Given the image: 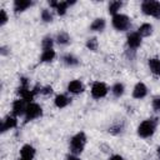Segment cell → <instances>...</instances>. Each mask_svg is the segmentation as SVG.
Wrapping results in <instances>:
<instances>
[{"label":"cell","mask_w":160,"mask_h":160,"mask_svg":"<svg viewBox=\"0 0 160 160\" xmlns=\"http://www.w3.org/2000/svg\"><path fill=\"white\" fill-rule=\"evenodd\" d=\"M56 40H58V42H59V44L65 45V44H68V42H69L70 38H69V35H68L66 32H60V34H58Z\"/></svg>","instance_id":"obj_22"},{"label":"cell","mask_w":160,"mask_h":160,"mask_svg":"<svg viewBox=\"0 0 160 160\" xmlns=\"http://www.w3.org/2000/svg\"><path fill=\"white\" fill-rule=\"evenodd\" d=\"M112 25L115 29H118L120 31L128 30L130 26V19L124 14H116L112 18Z\"/></svg>","instance_id":"obj_4"},{"label":"cell","mask_w":160,"mask_h":160,"mask_svg":"<svg viewBox=\"0 0 160 160\" xmlns=\"http://www.w3.org/2000/svg\"><path fill=\"white\" fill-rule=\"evenodd\" d=\"M41 92L45 94V95H48V94H51V92H52V89H51L50 86H46L44 90H41Z\"/></svg>","instance_id":"obj_29"},{"label":"cell","mask_w":160,"mask_h":160,"mask_svg":"<svg viewBox=\"0 0 160 160\" xmlns=\"http://www.w3.org/2000/svg\"><path fill=\"white\" fill-rule=\"evenodd\" d=\"M41 114H42V110H41L40 105L34 104V102H30L26 106V110H25V122L41 116Z\"/></svg>","instance_id":"obj_5"},{"label":"cell","mask_w":160,"mask_h":160,"mask_svg":"<svg viewBox=\"0 0 160 160\" xmlns=\"http://www.w3.org/2000/svg\"><path fill=\"white\" fill-rule=\"evenodd\" d=\"M86 144V136L84 132H78L75 136L70 140V149L74 154H80L84 150V146Z\"/></svg>","instance_id":"obj_3"},{"label":"cell","mask_w":160,"mask_h":160,"mask_svg":"<svg viewBox=\"0 0 160 160\" xmlns=\"http://www.w3.org/2000/svg\"><path fill=\"white\" fill-rule=\"evenodd\" d=\"M120 8H121V2H120V1H112V2L109 5V12L116 15V12L120 10Z\"/></svg>","instance_id":"obj_21"},{"label":"cell","mask_w":160,"mask_h":160,"mask_svg":"<svg viewBox=\"0 0 160 160\" xmlns=\"http://www.w3.org/2000/svg\"><path fill=\"white\" fill-rule=\"evenodd\" d=\"M31 5V1H26V0H16L14 2V10L15 11H24L25 9H28Z\"/></svg>","instance_id":"obj_14"},{"label":"cell","mask_w":160,"mask_h":160,"mask_svg":"<svg viewBox=\"0 0 160 160\" xmlns=\"http://www.w3.org/2000/svg\"><path fill=\"white\" fill-rule=\"evenodd\" d=\"M64 61H65V64H68V65H70V66H74V65H78V64H79L78 59L74 58L72 55H65V56H64Z\"/></svg>","instance_id":"obj_23"},{"label":"cell","mask_w":160,"mask_h":160,"mask_svg":"<svg viewBox=\"0 0 160 160\" xmlns=\"http://www.w3.org/2000/svg\"><path fill=\"white\" fill-rule=\"evenodd\" d=\"M158 156H159V158H160V146H159V148H158Z\"/></svg>","instance_id":"obj_32"},{"label":"cell","mask_w":160,"mask_h":160,"mask_svg":"<svg viewBox=\"0 0 160 160\" xmlns=\"http://www.w3.org/2000/svg\"><path fill=\"white\" fill-rule=\"evenodd\" d=\"M16 124H18V121H16V119H15V118L8 116V118L2 121L1 131H6V130H9V129H11V128H15V126H16Z\"/></svg>","instance_id":"obj_12"},{"label":"cell","mask_w":160,"mask_h":160,"mask_svg":"<svg viewBox=\"0 0 160 160\" xmlns=\"http://www.w3.org/2000/svg\"><path fill=\"white\" fill-rule=\"evenodd\" d=\"M109 160H124V159H122L120 155H112V156H111Z\"/></svg>","instance_id":"obj_30"},{"label":"cell","mask_w":160,"mask_h":160,"mask_svg":"<svg viewBox=\"0 0 160 160\" xmlns=\"http://www.w3.org/2000/svg\"><path fill=\"white\" fill-rule=\"evenodd\" d=\"M41 19H42L44 21L49 22V21L52 20V15H51V12H50L48 9H44V10L41 11Z\"/></svg>","instance_id":"obj_25"},{"label":"cell","mask_w":160,"mask_h":160,"mask_svg":"<svg viewBox=\"0 0 160 160\" xmlns=\"http://www.w3.org/2000/svg\"><path fill=\"white\" fill-rule=\"evenodd\" d=\"M86 46H88L90 50L96 51V49H98V40H96V38H91V39H89L88 42H86Z\"/></svg>","instance_id":"obj_24"},{"label":"cell","mask_w":160,"mask_h":160,"mask_svg":"<svg viewBox=\"0 0 160 160\" xmlns=\"http://www.w3.org/2000/svg\"><path fill=\"white\" fill-rule=\"evenodd\" d=\"M149 66L152 74L160 75V60L159 59H150L149 60Z\"/></svg>","instance_id":"obj_15"},{"label":"cell","mask_w":160,"mask_h":160,"mask_svg":"<svg viewBox=\"0 0 160 160\" xmlns=\"http://www.w3.org/2000/svg\"><path fill=\"white\" fill-rule=\"evenodd\" d=\"M146 94H148V89H146L145 84L138 82V84L135 85L134 90H132V96H134L135 99H142Z\"/></svg>","instance_id":"obj_7"},{"label":"cell","mask_w":160,"mask_h":160,"mask_svg":"<svg viewBox=\"0 0 160 160\" xmlns=\"http://www.w3.org/2000/svg\"><path fill=\"white\" fill-rule=\"evenodd\" d=\"M69 99L65 96V95H58L56 98H55V105L58 106V108H65L68 104H69Z\"/></svg>","instance_id":"obj_18"},{"label":"cell","mask_w":160,"mask_h":160,"mask_svg":"<svg viewBox=\"0 0 160 160\" xmlns=\"http://www.w3.org/2000/svg\"><path fill=\"white\" fill-rule=\"evenodd\" d=\"M19 160H29V159H24V158H20Z\"/></svg>","instance_id":"obj_33"},{"label":"cell","mask_w":160,"mask_h":160,"mask_svg":"<svg viewBox=\"0 0 160 160\" xmlns=\"http://www.w3.org/2000/svg\"><path fill=\"white\" fill-rule=\"evenodd\" d=\"M68 90L72 94H79L82 91V84L79 81V80H72L69 82L68 85Z\"/></svg>","instance_id":"obj_11"},{"label":"cell","mask_w":160,"mask_h":160,"mask_svg":"<svg viewBox=\"0 0 160 160\" xmlns=\"http://www.w3.org/2000/svg\"><path fill=\"white\" fill-rule=\"evenodd\" d=\"M0 15H1V18H0V25H4L8 21V15H6L5 10H1L0 11Z\"/></svg>","instance_id":"obj_27"},{"label":"cell","mask_w":160,"mask_h":160,"mask_svg":"<svg viewBox=\"0 0 160 160\" xmlns=\"http://www.w3.org/2000/svg\"><path fill=\"white\" fill-rule=\"evenodd\" d=\"M52 46V39L51 38H44V40H42V49L44 50H48V49H52L51 48Z\"/></svg>","instance_id":"obj_26"},{"label":"cell","mask_w":160,"mask_h":160,"mask_svg":"<svg viewBox=\"0 0 160 160\" xmlns=\"http://www.w3.org/2000/svg\"><path fill=\"white\" fill-rule=\"evenodd\" d=\"M20 154H21V158L31 160L34 158V155H35V149L31 145H24L21 148V150H20Z\"/></svg>","instance_id":"obj_10"},{"label":"cell","mask_w":160,"mask_h":160,"mask_svg":"<svg viewBox=\"0 0 160 160\" xmlns=\"http://www.w3.org/2000/svg\"><path fill=\"white\" fill-rule=\"evenodd\" d=\"M112 94L115 95V96H121L122 94H124V85L122 84H120V82H116L114 86H112Z\"/></svg>","instance_id":"obj_20"},{"label":"cell","mask_w":160,"mask_h":160,"mask_svg":"<svg viewBox=\"0 0 160 160\" xmlns=\"http://www.w3.org/2000/svg\"><path fill=\"white\" fill-rule=\"evenodd\" d=\"M141 10L144 14L154 16L156 19H160V2L159 1H152V0H146L141 4Z\"/></svg>","instance_id":"obj_1"},{"label":"cell","mask_w":160,"mask_h":160,"mask_svg":"<svg viewBox=\"0 0 160 160\" xmlns=\"http://www.w3.org/2000/svg\"><path fill=\"white\" fill-rule=\"evenodd\" d=\"M26 110V106L24 104V100H15L14 104H12V112L15 116H19V115H22Z\"/></svg>","instance_id":"obj_9"},{"label":"cell","mask_w":160,"mask_h":160,"mask_svg":"<svg viewBox=\"0 0 160 160\" xmlns=\"http://www.w3.org/2000/svg\"><path fill=\"white\" fill-rule=\"evenodd\" d=\"M104 28H105V20L104 19H95L90 26V29L94 31H101V30H104Z\"/></svg>","instance_id":"obj_16"},{"label":"cell","mask_w":160,"mask_h":160,"mask_svg":"<svg viewBox=\"0 0 160 160\" xmlns=\"http://www.w3.org/2000/svg\"><path fill=\"white\" fill-rule=\"evenodd\" d=\"M152 108L155 110H160V98H155L152 100Z\"/></svg>","instance_id":"obj_28"},{"label":"cell","mask_w":160,"mask_h":160,"mask_svg":"<svg viewBox=\"0 0 160 160\" xmlns=\"http://www.w3.org/2000/svg\"><path fill=\"white\" fill-rule=\"evenodd\" d=\"M106 94H108V88H106V85L104 82H100V81L94 82V85L91 88V95H92V98L100 99V98H104Z\"/></svg>","instance_id":"obj_6"},{"label":"cell","mask_w":160,"mask_h":160,"mask_svg":"<svg viewBox=\"0 0 160 160\" xmlns=\"http://www.w3.org/2000/svg\"><path fill=\"white\" fill-rule=\"evenodd\" d=\"M66 160H80L79 158H76V156H74V155H70V156H68L66 158Z\"/></svg>","instance_id":"obj_31"},{"label":"cell","mask_w":160,"mask_h":160,"mask_svg":"<svg viewBox=\"0 0 160 160\" xmlns=\"http://www.w3.org/2000/svg\"><path fill=\"white\" fill-rule=\"evenodd\" d=\"M151 31H152V26H151L150 24H142V25L139 28L138 34H139L140 36H149V35L151 34Z\"/></svg>","instance_id":"obj_17"},{"label":"cell","mask_w":160,"mask_h":160,"mask_svg":"<svg viewBox=\"0 0 160 160\" xmlns=\"http://www.w3.org/2000/svg\"><path fill=\"white\" fill-rule=\"evenodd\" d=\"M156 119H148L145 121H142L139 128H138V134L141 138H149L150 135L154 134V130L156 128Z\"/></svg>","instance_id":"obj_2"},{"label":"cell","mask_w":160,"mask_h":160,"mask_svg":"<svg viewBox=\"0 0 160 160\" xmlns=\"http://www.w3.org/2000/svg\"><path fill=\"white\" fill-rule=\"evenodd\" d=\"M50 5H51V6H54V8L56 9V11H58V14H59V15H64V14H65V11H66V8H68V5H69V2H68V1H60V2L51 1V2H50Z\"/></svg>","instance_id":"obj_13"},{"label":"cell","mask_w":160,"mask_h":160,"mask_svg":"<svg viewBox=\"0 0 160 160\" xmlns=\"http://www.w3.org/2000/svg\"><path fill=\"white\" fill-rule=\"evenodd\" d=\"M140 44H141V36L138 32H132V34H130L128 36V45H129V48L136 49V48L140 46Z\"/></svg>","instance_id":"obj_8"},{"label":"cell","mask_w":160,"mask_h":160,"mask_svg":"<svg viewBox=\"0 0 160 160\" xmlns=\"http://www.w3.org/2000/svg\"><path fill=\"white\" fill-rule=\"evenodd\" d=\"M54 58H55V51L52 49H48V50L42 51L40 59H41V61H51Z\"/></svg>","instance_id":"obj_19"}]
</instances>
